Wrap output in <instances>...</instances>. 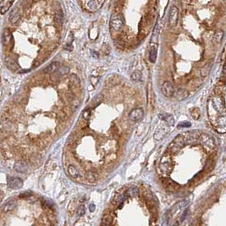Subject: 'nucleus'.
Here are the masks:
<instances>
[{
	"label": "nucleus",
	"mask_w": 226,
	"mask_h": 226,
	"mask_svg": "<svg viewBox=\"0 0 226 226\" xmlns=\"http://www.w3.org/2000/svg\"><path fill=\"white\" fill-rule=\"evenodd\" d=\"M173 168H174V162L172 160L171 156L169 154H165L164 156L161 158L158 165L159 171L163 175L166 176L171 173Z\"/></svg>",
	"instance_id": "obj_1"
},
{
	"label": "nucleus",
	"mask_w": 226,
	"mask_h": 226,
	"mask_svg": "<svg viewBox=\"0 0 226 226\" xmlns=\"http://www.w3.org/2000/svg\"><path fill=\"white\" fill-rule=\"evenodd\" d=\"M199 141L201 142L202 145L206 148V150L208 152H212L216 149V142L214 138L209 135L208 133L205 132H201L200 137H199Z\"/></svg>",
	"instance_id": "obj_2"
},
{
	"label": "nucleus",
	"mask_w": 226,
	"mask_h": 226,
	"mask_svg": "<svg viewBox=\"0 0 226 226\" xmlns=\"http://www.w3.org/2000/svg\"><path fill=\"white\" fill-rule=\"evenodd\" d=\"M185 141L181 134L175 137V139L172 141L168 147V150L172 153H177L178 152L181 150L185 146Z\"/></svg>",
	"instance_id": "obj_3"
},
{
	"label": "nucleus",
	"mask_w": 226,
	"mask_h": 226,
	"mask_svg": "<svg viewBox=\"0 0 226 226\" xmlns=\"http://www.w3.org/2000/svg\"><path fill=\"white\" fill-rule=\"evenodd\" d=\"M200 134L201 132L199 130H190V131H185L181 135L184 138L185 144L192 145V144H196L198 142Z\"/></svg>",
	"instance_id": "obj_4"
},
{
	"label": "nucleus",
	"mask_w": 226,
	"mask_h": 226,
	"mask_svg": "<svg viewBox=\"0 0 226 226\" xmlns=\"http://www.w3.org/2000/svg\"><path fill=\"white\" fill-rule=\"evenodd\" d=\"M179 9L176 6H173L170 10L169 15V26L170 27H175L178 24Z\"/></svg>",
	"instance_id": "obj_5"
},
{
	"label": "nucleus",
	"mask_w": 226,
	"mask_h": 226,
	"mask_svg": "<svg viewBox=\"0 0 226 226\" xmlns=\"http://www.w3.org/2000/svg\"><path fill=\"white\" fill-rule=\"evenodd\" d=\"M110 26L114 31H119L123 26V19L120 14H114L110 21Z\"/></svg>",
	"instance_id": "obj_6"
},
{
	"label": "nucleus",
	"mask_w": 226,
	"mask_h": 226,
	"mask_svg": "<svg viewBox=\"0 0 226 226\" xmlns=\"http://www.w3.org/2000/svg\"><path fill=\"white\" fill-rule=\"evenodd\" d=\"M175 89L173 84L171 82H164V84L162 85V87H161L162 93L166 97H173L174 92H175Z\"/></svg>",
	"instance_id": "obj_7"
},
{
	"label": "nucleus",
	"mask_w": 226,
	"mask_h": 226,
	"mask_svg": "<svg viewBox=\"0 0 226 226\" xmlns=\"http://www.w3.org/2000/svg\"><path fill=\"white\" fill-rule=\"evenodd\" d=\"M143 110L142 109H140V108H137V109H134L131 110V112L129 114V117H130V119L132 121L137 122V121L141 120L143 118Z\"/></svg>",
	"instance_id": "obj_8"
},
{
	"label": "nucleus",
	"mask_w": 226,
	"mask_h": 226,
	"mask_svg": "<svg viewBox=\"0 0 226 226\" xmlns=\"http://www.w3.org/2000/svg\"><path fill=\"white\" fill-rule=\"evenodd\" d=\"M8 185L9 188L13 190H18L22 187L23 181L21 178H9L8 179Z\"/></svg>",
	"instance_id": "obj_9"
},
{
	"label": "nucleus",
	"mask_w": 226,
	"mask_h": 226,
	"mask_svg": "<svg viewBox=\"0 0 226 226\" xmlns=\"http://www.w3.org/2000/svg\"><path fill=\"white\" fill-rule=\"evenodd\" d=\"M189 202H190V201H189V200H183V201H180V202H177L175 205L173 206V207L171 208V210H170V213H168L167 215H168L169 217H170V215H174L175 212H178L179 210H180V209H182V208L185 207L186 206L189 204Z\"/></svg>",
	"instance_id": "obj_10"
},
{
	"label": "nucleus",
	"mask_w": 226,
	"mask_h": 226,
	"mask_svg": "<svg viewBox=\"0 0 226 226\" xmlns=\"http://www.w3.org/2000/svg\"><path fill=\"white\" fill-rule=\"evenodd\" d=\"M2 42L4 46H9L13 44V36L9 29H5L2 35Z\"/></svg>",
	"instance_id": "obj_11"
},
{
	"label": "nucleus",
	"mask_w": 226,
	"mask_h": 226,
	"mask_svg": "<svg viewBox=\"0 0 226 226\" xmlns=\"http://www.w3.org/2000/svg\"><path fill=\"white\" fill-rule=\"evenodd\" d=\"M163 185L166 187L167 190L170 191V192H175L176 190H178L180 188V185L178 183H176L175 181L169 180V179H164L163 180Z\"/></svg>",
	"instance_id": "obj_12"
},
{
	"label": "nucleus",
	"mask_w": 226,
	"mask_h": 226,
	"mask_svg": "<svg viewBox=\"0 0 226 226\" xmlns=\"http://www.w3.org/2000/svg\"><path fill=\"white\" fill-rule=\"evenodd\" d=\"M14 169L16 172L19 173H26L29 170L28 164L25 161H17L14 164Z\"/></svg>",
	"instance_id": "obj_13"
},
{
	"label": "nucleus",
	"mask_w": 226,
	"mask_h": 226,
	"mask_svg": "<svg viewBox=\"0 0 226 226\" xmlns=\"http://www.w3.org/2000/svg\"><path fill=\"white\" fill-rule=\"evenodd\" d=\"M59 67H60V64L59 62H53L43 69V72L45 74H54L59 69Z\"/></svg>",
	"instance_id": "obj_14"
},
{
	"label": "nucleus",
	"mask_w": 226,
	"mask_h": 226,
	"mask_svg": "<svg viewBox=\"0 0 226 226\" xmlns=\"http://www.w3.org/2000/svg\"><path fill=\"white\" fill-rule=\"evenodd\" d=\"M225 81H219V82L217 84V86L214 88V92L217 96L225 97Z\"/></svg>",
	"instance_id": "obj_15"
},
{
	"label": "nucleus",
	"mask_w": 226,
	"mask_h": 226,
	"mask_svg": "<svg viewBox=\"0 0 226 226\" xmlns=\"http://www.w3.org/2000/svg\"><path fill=\"white\" fill-rule=\"evenodd\" d=\"M188 95H189V93L186 90L183 89V88H179L177 90H175L173 96L175 97L177 100H184L188 97Z\"/></svg>",
	"instance_id": "obj_16"
},
{
	"label": "nucleus",
	"mask_w": 226,
	"mask_h": 226,
	"mask_svg": "<svg viewBox=\"0 0 226 226\" xmlns=\"http://www.w3.org/2000/svg\"><path fill=\"white\" fill-rule=\"evenodd\" d=\"M5 64H6L8 68L11 69V70H15L16 69L18 68L17 62L12 57H6L5 58Z\"/></svg>",
	"instance_id": "obj_17"
},
{
	"label": "nucleus",
	"mask_w": 226,
	"mask_h": 226,
	"mask_svg": "<svg viewBox=\"0 0 226 226\" xmlns=\"http://www.w3.org/2000/svg\"><path fill=\"white\" fill-rule=\"evenodd\" d=\"M69 82L71 83L72 87L75 88H79L81 87V80L79 76L75 74H71L69 77Z\"/></svg>",
	"instance_id": "obj_18"
},
{
	"label": "nucleus",
	"mask_w": 226,
	"mask_h": 226,
	"mask_svg": "<svg viewBox=\"0 0 226 226\" xmlns=\"http://www.w3.org/2000/svg\"><path fill=\"white\" fill-rule=\"evenodd\" d=\"M159 117L164 119L166 124L169 125V126H171V125H174L175 124V119L174 117L172 116L171 114H159Z\"/></svg>",
	"instance_id": "obj_19"
},
{
	"label": "nucleus",
	"mask_w": 226,
	"mask_h": 226,
	"mask_svg": "<svg viewBox=\"0 0 226 226\" xmlns=\"http://www.w3.org/2000/svg\"><path fill=\"white\" fill-rule=\"evenodd\" d=\"M21 18V13L18 11V9H14L11 12V14L9 15V21L12 24H15L17 21L20 20Z\"/></svg>",
	"instance_id": "obj_20"
},
{
	"label": "nucleus",
	"mask_w": 226,
	"mask_h": 226,
	"mask_svg": "<svg viewBox=\"0 0 226 226\" xmlns=\"http://www.w3.org/2000/svg\"><path fill=\"white\" fill-rule=\"evenodd\" d=\"M138 194H139V190H138V188H137V186L130 187L125 192V196L127 197H137Z\"/></svg>",
	"instance_id": "obj_21"
},
{
	"label": "nucleus",
	"mask_w": 226,
	"mask_h": 226,
	"mask_svg": "<svg viewBox=\"0 0 226 226\" xmlns=\"http://www.w3.org/2000/svg\"><path fill=\"white\" fill-rule=\"evenodd\" d=\"M16 207V202L14 200H11L9 202H8L7 203L4 207V212H9L13 211Z\"/></svg>",
	"instance_id": "obj_22"
},
{
	"label": "nucleus",
	"mask_w": 226,
	"mask_h": 226,
	"mask_svg": "<svg viewBox=\"0 0 226 226\" xmlns=\"http://www.w3.org/2000/svg\"><path fill=\"white\" fill-rule=\"evenodd\" d=\"M68 173L69 175V176L74 179L79 178V176H80V174H79L78 170H76V168H75V166H73V165H69L68 167Z\"/></svg>",
	"instance_id": "obj_23"
},
{
	"label": "nucleus",
	"mask_w": 226,
	"mask_h": 226,
	"mask_svg": "<svg viewBox=\"0 0 226 226\" xmlns=\"http://www.w3.org/2000/svg\"><path fill=\"white\" fill-rule=\"evenodd\" d=\"M157 59V48L155 46H152L150 49L149 53V59L152 63H155Z\"/></svg>",
	"instance_id": "obj_24"
},
{
	"label": "nucleus",
	"mask_w": 226,
	"mask_h": 226,
	"mask_svg": "<svg viewBox=\"0 0 226 226\" xmlns=\"http://www.w3.org/2000/svg\"><path fill=\"white\" fill-rule=\"evenodd\" d=\"M223 37H224V31L219 30V31H217L214 34V40L216 41L217 43H220L222 40H223Z\"/></svg>",
	"instance_id": "obj_25"
},
{
	"label": "nucleus",
	"mask_w": 226,
	"mask_h": 226,
	"mask_svg": "<svg viewBox=\"0 0 226 226\" xmlns=\"http://www.w3.org/2000/svg\"><path fill=\"white\" fill-rule=\"evenodd\" d=\"M13 3H14V0H10V1H9V2H8L5 5H4L3 7L1 8V9H0V12H1V14H5L8 10L9 9V8L12 6Z\"/></svg>",
	"instance_id": "obj_26"
},
{
	"label": "nucleus",
	"mask_w": 226,
	"mask_h": 226,
	"mask_svg": "<svg viewBox=\"0 0 226 226\" xmlns=\"http://www.w3.org/2000/svg\"><path fill=\"white\" fill-rule=\"evenodd\" d=\"M131 79L134 81V82H140L142 80V73L140 71H134L132 74H131Z\"/></svg>",
	"instance_id": "obj_27"
},
{
	"label": "nucleus",
	"mask_w": 226,
	"mask_h": 226,
	"mask_svg": "<svg viewBox=\"0 0 226 226\" xmlns=\"http://www.w3.org/2000/svg\"><path fill=\"white\" fill-rule=\"evenodd\" d=\"M86 178L90 182H95L97 180V175L93 172H88L86 175Z\"/></svg>",
	"instance_id": "obj_28"
},
{
	"label": "nucleus",
	"mask_w": 226,
	"mask_h": 226,
	"mask_svg": "<svg viewBox=\"0 0 226 226\" xmlns=\"http://www.w3.org/2000/svg\"><path fill=\"white\" fill-rule=\"evenodd\" d=\"M210 69H211V66H210V65L204 66L203 68L200 70L201 76H202V77H206V76H207L208 74H209V72H210Z\"/></svg>",
	"instance_id": "obj_29"
},
{
	"label": "nucleus",
	"mask_w": 226,
	"mask_h": 226,
	"mask_svg": "<svg viewBox=\"0 0 226 226\" xmlns=\"http://www.w3.org/2000/svg\"><path fill=\"white\" fill-rule=\"evenodd\" d=\"M191 115L194 119H198L200 118V110H199L198 108H194L193 109H192V112H191Z\"/></svg>",
	"instance_id": "obj_30"
},
{
	"label": "nucleus",
	"mask_w": 226,
	"mask_h": 226,
	"mask_svg": "<svg viewBox=\"0 0 226 226\" xmlns=\"http://www.w3.org/2000/svg\"><path fill=\"white\" fill-rule=\"evenodd\" d=\"M214 167V162L212 159H207L205 164V169L207 170H211Z\"/></svg>",
	"instance_id": "obj_31"
},
{
	"label": "nucleus",
	"mask_w": 226,
	"mask_h": 226,
	"mask_svg": "<svg viewBox=\"0 0 226 226\" xmlns=\"http://www.w3.org/2000/svg\"><path fill=\"white\" fill-rule=\"evenodd\" d=\"M55 21H56L57 23H59V24H60V25L63 23L64 16H63V13H62L61 11L56 13V14H55Z\"/></svg>",
	"instance_id": "obj_32"
},
{
	"label": "nucleus",
	"mask_w": 226,
	"mask_h": 226,
	"mask_svg": "<svg viewBox=\"0 0 226 226\" xmlns=\"http://www.w3.org/2000/svg\"><path fill=\"white\" fill-rule=\"evenodd\" d=\"M102 99H103V97H102V95H98V96H97L93 100H92V108H94V107H96L97 105L98 104V103H101V101H102Z\"/></svg>",
	"instance_id": "obj_33"
},
{
	"label": "nucleus",
	"mask_w": 226,
	"mask_h": 226,
	"mask_svg": "<svg viewBox=\"0 0 226 226\" xmlns=\"http://www.w3.org/2000/svg\"><path fill=\"white\" fill-rule=\"evenodd\" d=\"M127 197L125 196V194H124V195H120V196H119L116 199V202H117V205H122L123 204V202H124V200Z\"/></svg>",
	"instance_id": "obj_34"
},
{
	"label": "nucleus",
	"mask_w": 226,
	"mask_h": 226,
	"mask_svg": "<svg viewBox=\"0 0 226 226\" xmlns=\"http://www.w3.org/2000/svg\"><path fill=\"white\" fill-rule=\"evenodd\" d=\"M90 117H91V110L87 109L82 113V119H84L88 120Z\"/></svg>",
	"instance_id": "obj_35"
},
{
	"label": "nucleus",
	"mask_w": 226,
	"mask_h": 226,
	"mask_svg": "<svg viewBox=\"0 0 226 226\" xmlns=\"http://www.w3.org/2000/svg\"><path fill=\"white\" fill-rule=\"evenodd\" d=\"M98 80H99V78L98 77H96V76H92L91 78H90V81H91V82L92 84L93 85V86H95L97 82H98Z\"/></svg>",
	"instance_id": "obj_36"
},
{
	"label": "nucleus",
	"mask_w": 226,
	"mask_h": 226,
	"mask_svg": "<svg viewBox=\"0 0 226 226\" xmlns=\"http://www.w3.org/2000/svg\"><path fill=\"white\" fill-rule=\"evenodd\" d=\"M109 83H112L113 85H115V84H118V78L117 77H109Z\"/></svg>",
	"instance_id": "obj_37"
},
{
	"label": "nucleus",
	"mask_w": 226,
	"mask_h": 226,
	"mask_svg": "<svg viewBox=\"0 0 226 226\" xmlns=\"http://www.w3.org/2000/svg\"><path fill=\"white\" fill-rule=\"evenodd\" d=\"M77 212H78V215H79V216L83 215V214L85 213V207H84V206H81V207L78 208Z\"/></svg>",
	"instance_id": "obj_38"
},
{
	"label": "nucleus",
	"mask_w": 226,
	"mask_h": 226,
	"mask_svg": "<svg viewBox=\"0 0 226 226\" xmlns=\"http://www.w3.org/2000/svg\"><path fill=\"white\" fill-rule=\"evenodd\" d=\"M111 220H112V219H110V218L105 217V218L103 219L102 225H111Z\"/></svg>",
	"instance_id": "obj_39"
},
{
	"label": "nucleus",
	"mask_w": 226,
	"mask_h": 226,
	"mask_svg": "<svg viewBox=\"0 0 226 226\" xmlns=\"http://www.w3.org/2000/svg\"><path fill=\"white\" fill-rule=\"evenodd\" d=\"M191 126V123L190 122H181V123L179 124V127H190Z\"/></svg>",
	"instance_id": "obj_40"
},
{
	"label": "nucleus",
	"mask_w": 226,
	"mask_h": 226,
	"mask_svg": "<svg viewBox=\"0 0 226 226\" xmlns=\"http://www.w3.org/2000/svg\"><path fill=\"white\" fill-rule=\"evenodd\" d=\"M29 195H31V193H26V192H25V193H23V194H21V195H20V197H28Z\"/></svg>",
	"instance_id": "obj_41"
},
{
	"label": "nucleus",
	"mask_w": 226,
	"mask_h": 226,
	"mask_svg": "<svg viewBox=\"0 0 226 226\" xmlns=\"http://www.w3.org/2000/svg\"><path fill=\"white\" fill-rule=\"evenodd\" d=\"M186 215H187V211H185L183 213V215H182V217H181V219H180V221H184L185 220V218L186 217Z\"/></svg>",
	"instance_id": "obj_42"
},
{
	"label": "nucleus",
	"mask_w": 226,
	"mask_h": 226,
	"mask_svg": "<svg viewBox=\"0 0 226 226\" xmlns=\"http://www.w3.org/2000/svg\"><path fill=\"white\" fill-rule=\"evenodd\" d=\"M89 210H90V211H91V212H93V211L95 210V205H93V204L90 205Z\"/></svg>",
	"instance_id": "obj_43"
}]
</instances>
